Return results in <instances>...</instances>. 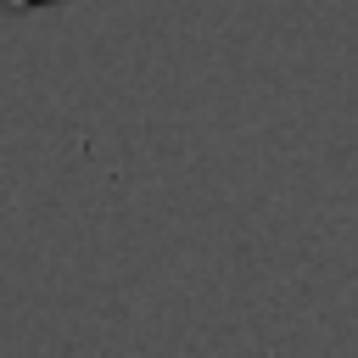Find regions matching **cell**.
I'll return each mask as SVG.
<instances>
[{"label":"cell","instance_id":"1","mask_svg":"<svg viewBox=\"0 0 358 358\" xmlns=\"http://www.w3.org/2000/svg\"><path fill=\"white\" fill-rule=\"evenodd\" d=\"M6 11H34V6H50V0H0Z\"/></svg>","mask_w":358,"mask_h":358}]
</instances>
